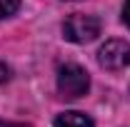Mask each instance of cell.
<instances>
[{
	"mask_svg": "<svg viewBox=\"0 0 130 127\" xmlns=\"http://www.w3.org/2000/svg\"><path fill=\"white\" fill-rule=\"evenodd\" d=\"M90 87V75L83 70L80 65L68 62L58 70V92L65 100H78L88 92Z\"/></svg>",
	"mask_w": 130,
	"mask_h": 127,
	"instance_id": "1",
	"label": "cell"
},
{
	"mask_svg": "<svg viewBox=\"0 0 130 127\" xmlns=\"http://www.w3.org/2000/svg\"><path fill=\"white\" fill-rule=\"evenodd\" d=\"M98 35H100V20L95 15H70L63 23V37L70 43H93Z\"/></svg>",
	"mask_w": 130,
	"mask_h": 127,
	"instance_id": "2",
	"label": "cell"
},
{
	"mask_svg": "<svg viewBox=\"0 0 130 127\" xmlns=\"http://www.w3.org/2000/svg\"><path fill=\"white\" fill-rule=\"evenodd\" d=\"M98 62H100V67H105L110 72L125 70L130 65V43H125V40H108L98 50Z\"/></svg>",
	"mask_w": 130,
	"mask_h": 127,
	"instance_id": "3",
	"label": "cell"
},
{
	"mask_svg": "<svg viewBox=\"0 0 130 127\" xmlns=\"http://www.w3.org/2000/svg\"><path fill=\"white\" fill-rule=\"evenodd\" d=\"M53 127H93V120L83 112H63L55 117Z\"/></svg>",
	"mask_w": 130,
	"mask_h": 127,
	"instance_id": "4",
	"label": "cell"
},
{
	"mask_svg": "<svg viewBox=\"0 0 130 127\" xmlns=\"http://www.w3.org/2000/svg\"><path fill=\"white\" fill-rule=\"evenodd\" d=\"M18 8H20V0H0V20L15 15Z\"/></svg>",
	"mask_w": 130,
	"mask_h": 127,
	"instance_id": "5",
	"label": "cell"
},
{
	"mask_svg": "<svg viewBox=\"0 0 130 127\" xmlns=\"http://www.w3.org/2000/svg\"><path fill=\"white\" fill-rule=\"evenodd\" d=\"M123 20H125V25L130 28V0H125V5H123Z\"/></svg>",
	"mask_w": 130,
	"mask_h": 127,
	"instance_id": "6",
	"label": "cell"
}]
</instances>
